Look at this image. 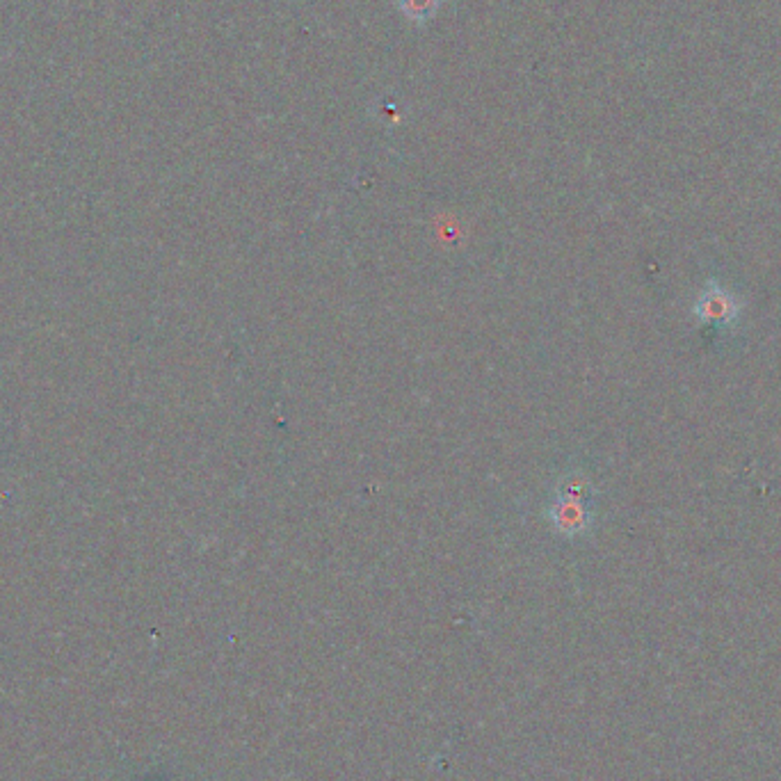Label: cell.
<instances>
[{"label":"cell","mask_w":781,"mask_h":781,"mask_svg":"<svg viewBox=\"0 0 781 781\" xmlns=\"http://www.w3.org/2000/svg\"><path fill=\"white\" fill-rule=\"evenodd\" d=\"M402 10L412 19H428L437 10V0H402Z\"/></svg>","instance_id":"cell-2"},{"label":"cell","mask_w":781,"mask_h":781,"mask_svg":"<svg viewBox=\"0 0 781 781\" xmlns=\"http://www.w3.org/2000/svg\"><path fill=\"white\" fill-rule=\"evenodd\" d=\"M697 318L702 322H708L713 327H729L738 316V304L724 288H720L715 281L706 286V291L699 297L695 307Z\"/></svg>","instance_id":"cell-1"}]
</instances>
